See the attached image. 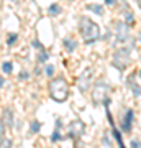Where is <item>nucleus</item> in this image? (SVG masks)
<instances>
[{"mask_svg": "<svg viewBox=\"0 0 141 148\" xmlns=\"http://www.w3.org/2000/svg\"><path fill=\"white\" fill-rule=\"evenodd\" d=\"M3 135H5V123L2 122V119H0V140L3 138Z\"/></svg>", "mask_w": 141, "mask_h": 148, "instance_id": "nucleus-17", "label": "nucleus"}, {"mask_svg": "<svg viewBox=\"0 0 141 148\" xmlns=\"http://www.w3.org/2000/svg\"><path fill=\"white\" fill-rule=\"evenodd\" d=\"M84 128H85V125H84V122H80V120H74V122H71L69 123V137H74V138H77V137H80L84 133Z\"/></svg>", "mask_w": 141, "mask_h": 148, "instance_id": "nucleus-4", "label": "nucleus"}, {"mask_svg": "<svg viewBox=\"0 0 141 148\" xmlns=\"http://www.w3.org/2000/svg\"><path fill=\"white\" fill-rule=\"evenodd\" d=\"M138 5H140V8H141V0H138Z\"/></svg>", "mask_w": 141, "mask_h": 148, "instance_id": "nucleus-25", "label": "nucleus"}, {"mask_svg": "<svg viewBox=\"0 0 141 148\" xmlns=\"http://www.w3.org/2000/svg\"><path fill=\"white\" fill-rule=\"evenodd\" d=\"M52 73H54V68H52L51 64H49V66L46 68V74H48V76H52Z\"/></svg>", "mask_w": 141, "mask_h": 148, "instance_id": "nucleus-19", "label": "nucleus"}, {"mask_svg": "<svg viewBox=\"0 0 141 148\" xmlns=\"http://www.w3.org/2000/svg\"><path fill=\"white\" fill-rule=\"evenodd\" d=\"M10 2H13V3H18V2H20V0H10Z\"/></svg>", "mask_w": 141, "mask_h": 148, "instance_id": "nucleus-24", "label": "nucleus"}, {"mask_svg": "<svg viewBox=\"0 0 141 148\" xmlns=\"http://www.w3.org/2000/svg\"><path fill=\"white\" fill-rule=\"evenodd\" d=\"M12 69H13V66H12L10 61H5V63L2 64V71H3L5 74H10V73H12Z\"/></svg>", "mask_w": 141, "mask_h": 148, "instance_id": "nucleus-11", "label": "nucleus"}, {"mask_svg": "<svg viewBox=\"0 0 141 148\" xmlns=\"http://www.w3.org/2000/svg\"><path fill=\"white\" fill-rule=\"evenodd\" d=\"M113 135H115L116 142H118V147H120V148H125V145H123V140H121V135L118 133V130H113Z\"/></svg>", "mask_w": 141, "mask_h": 148, "instance_id": "nucleus-14", "label": "nucleus"}, {"mask_svg": "<svg viewBox=\"0 0 141 148\" xmlns=\"http://www.w3.org/2000/svg\"><path fill=\"white\" fill-rule=\"evenodd\" d=\"M61 13V7L58 3H54V5L49 7V15H59Z\"/></svg>", "mask_w": 141, "mask_h": 148, "instance_id": "nucleus-12", "label": "nucleus"}, {"mask_svg": "<svg viewBox=\"0 0 141 148\" xmlns=\"http://www.w3.org/2000/svg\"><path fill=\"white\" fill-rule=\"evenodd\" d=\"M49 94L56 102H64L69 97V86L63 77L52 79L49 82Z\"/></svg>", "mask_w": 141, "mask_h": 148, "instance_id": "nucleus-2", "label": "nucleus"}, {"mask_svg": "<svg viewBox=\"0 0 141 148\" xmlns=\"http://www.w3.org/2000/svg\"><path fill=\"white\" fill-rule=\"evenodd\" d=\"M105 3H107V5H113V3H115V0H105Z\"/></svg>", "mask_w": 141, "mask_h": 148, "instance_id": "nucleus-22", "label": "nucleus"}, {"mask_svg": "<svg viewBox=\"0 0 141 148\" xmlns=\"http://www.w3.org/2000/svg\"><path fill=\"white\" fill-rule=\"evenodd\" d=\"M140 74H141V73H140Z\"/></svg>", "mask_w": 141, "mask_h": 148, "instance_id": "nucleus-27", "label": "nucleus"}, {"mask_svg": "<svg viewBox=\"0 0 141 148\" xmlns=\"http://www.w3.org/2000/svg\"><path fill=\"white\" fill-rule=\"evenodd\" d=\"M87 8H89V10H92L94 13H97V15H102V13H104V7L97 5V3H89V5H87Z\"/></svg>", "mask_w": 141, "mask_h": 148, "instance_id": "nucleus-10", "label": "nucleus"}, {"mask_svg": "<svg viewBox=\"0 0 141 148\" xmlns=\"http://www.w3.org/2000/svg\"><path fill=\"white\" fill-rule=\"evenodd\" d=\"M46 59H48V54H46V53H41V54H40V61H46Z\"/></svg>", "mask_w": 141, "mask_h": 148, "instance_id": "nucleus-20", "label": "nucleus"}, {"mask_svg": "<svg viewBox=\"0 0 141 148\" xmlns=\"http://www.w3.org/2000/svg\"><path fill=\"white\" fill-rule=\"evenodd\" d=\"M89 74H90V71H85V73L82 74V77L79 79V87H80V90L87 89V84H89V77H87V76H89Z\"/></svg>", "mask_w": 141, "mask_h": 148, "instance_id": "nucleus-8", "label": "nucleus"}, {"mask_svg": "<svg viewBox=\"0 0 141 148\" xmlns=\"http://www.w3.org/2000/svg\"><path fill=\"white\" fill-rule=\"evenodd\" d=\"M64 46L67 48V51H74V49L77 48V43L74 41L72 38H66V40H64Z\"/></svg>", "mask_w": 141, "mask_h": 148, "instance_id": "nucleus-9", "label": "nucleus"}, {"mask_svg": "<svg viewBox=\"0 0 141 148\" xmlns=\"http://www.w3.org/2000/svg\"><path fill=\"white\" fill-rule=\"evenodd\" d=\"M128 58H130V51L123 48V49H120V51H116L115 59H113V64H115L116 68L123 69V68H126V64H128Z\"/></svg>", "mask_w": 141, "mask_h": 148, "instance_id": "nucleus-3", "label": "nucleus"}, {"mask_svg": "<svg viewBox=\"0 0 141 148\" xmlns=\"http://www.w3.org/2000/svg\"><path fill=\"white\" fill-rule=\"evenodd\" d=\"M40 130V122L38 120H33L31 122V133H36Z\"/></svg>", "mask_w": 141, "mask_h": 148, "instance_id": "nucleus-15", "label": "nucleus"}, {"mask_svg": "<svg viewBox=\"0 0 141 148\" xmlns=\"http://www.w3.org/2000/svg\"><path fill=\"white\" fill-rule=\"evenodd\" d=\"M130 38V28L126 23H116V40L118 41H126Z\"/></svg>", "mask_w": 141, "mask_h": 148, "instance_id": "nucleus-5", "label": "nucleus"}, {"mask_svg": "<svg viewBox=\"0 0 141 148\" xmlns=\"http://www.w3.org/2000/svg\"><path fill=\"white\" fill-rule=\"evenodd\" d=\"M26 76H28V74H26V71H23V73H20V79H21V81L26 79Z\"/></svg>", "mask_w": 141, "mask_h": 148, "instance_id": "nucleus-21", "label": "nucleus"}, {"mask_svg": "<svg viewBox=\"0 0 141 148\" xmlns=\"http://www.w3.org/2000/svg\"><path fill=\"white\" fill-rule=\"evenodd\" d=\"M59 138H61V135H59V130H56V132L51 135V140H52V142H58Z\"/></svg>", "mask_w": 141, "mask_h": 148, "instance_id": "nucleus-18", "label": "nucleus"}, {"mask_svg": "<svg viewBox=\"0 0 141 148\" xmlns=\"http://www.w3.org/2000/svg\"><path fill=\"white\" fill-rule=\"evenodd\" d=\"M16 40H18V35H13V33H12V35H8V40H7V43L12 46V45L16 41Z\"/></svg>", "mask_w": 141, "mask_h": 148, "instance_id": "nucleus-16", "label": "nucleus"}, {"mask_svg": "<svg viewBox=\"0 0 141 148\" xmlns=\"http://www.w3.org/2000/svg\"><path fill=\"white\" fill-rule=\"evenodd\" d=\"M3 84H5V77H0V87H2Z\"/></svg>", "mask_w": 141, "mask_h": 148, "instance_id": "nucleus-23", "label": "nucleus"}, {"mask_svg": "<svg viewBox=\"0 0 141 148\" xmlns=\"http://www.w3.org/2000/svg\"><path fill=\"white\" fill-rule=\"evenodd\" d=\"M140 41H141V35H140Z\"/></svg>", "mask_w": 141, "mask_h": 148, "instance_id": "nucleus-26", "label": "nucleus"}, {"mask_svg": "<svg viewBox=\"0 0 141 148\" xmlns=\"http://www.w3.org/2000/svg\"><path fill=\"white\" fill-rule=\"evenodd\" d=\"M79 30H80V35H82L85 43H92L95 40H99L100 36L99 25L95 21H92L90 18H87V16H82L79 20Z\"/></svg>", "mask_w": 141, "mask_h": 148, "instance_id": "nucleus-1", "label": "nucleus"}, {"mask_svg": "<svg viewBox=\"0 0 141 148\" xmlns=\"http://www.w3.org/2000/svg\"><path fill=\"white\" fill-rule=\"evenodd\" d=\"M131 120H133V110H131V109H128V110H126V115H125V120H123V125H121L125 132H130Z\"/></svg>", "mask_w": 141, "mask_h": 148, "instance_id": "nucleus-7", "label": "nucleus"}, {"mask_svg": "<svg viewBox=\"0 0 141 148\" xmlns=\"http://www.w3.org/2000/svg\"><path fill=\"white\" fill-rule=\"evenodd\" d=\"M0 148H12V140L10 138H2L0 140Z\"/></svg>", "mask_w": 141, "mask_h": 148, "instance_id": "nucleus-13", "label": "nucleus"}, {"mask_svg": "<svg viewBox=\"0 0 141 148\" xmlns=\"http://www.w3.org/2000/svg\"><path fill=\"white\" fill-rule=\"evenodd\" d=\"M2 122L5 123V127H12L13 125V114L10 109H3L2 112Z\"/></svg>", "mask_w": 141, "mask_h": 148, "instance_id": "nucleus-6", "label": "nucleus"}]
</instances>
